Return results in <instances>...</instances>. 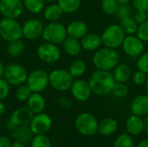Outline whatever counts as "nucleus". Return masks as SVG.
I'll return each instance as SVG.
<instances>
[{"instance_id": "19", "label": "nucleus", "mask_w": 148, "mask_h": 147, "mask_svg": "<svg viewBox=\"0 0 148 147\" xmlns=\"http://www.w3.org/2000/svg\"><path fill=\"white\" fill-rule=\"evenodd\" d=\"M68 36L76 39H82L88 33L87 24L81 20H75L70 22L66 27Z\"/></svg>"}, {"instance_id": "32", "label": "nucleus", "mask_w": 148, "mask_h": 147, "mask_svg": "<svg viewBox=\"0 0 148 147\" xmlns=\"http://www.w3.org/2000/svg\"><path fill=\"white\" fill-rule=\"evenodd\" d=\"M31 147H51L50 139L45 134L34 135L30 141Z\"/></svg>"}, {"instance_id": "45", "label": "nucleus", "mask_w": 148, "mask_h": 147, "mask_svg": "<svg viewBox=\"0 0 148 147\" xmlns=\"http://www.w3.org/2000/svg\"><path fill=\"white\" fill-rule=\"evenodd\" d=\"M11 141L9 138L5 136H0V147H10Z\"/></svg>"}, {"instance_id": "38", "label": "nucleus", "mask_w": 148, "mask_h": 147, "mask_svg": "<svg viewBox=\"0 0 148 147\" xmlns=\"http://www.w3.org/2000/svg\"><path fill=\"white\" fill-rule=\"evenodd\" d=\"M10 92V85L5 81L3 77L0 78V101L5 100Z\"/></svg>"}, {"instance_id": "24", "label": "nucleus", "mask_w": 148, "mask_h": 147, "mask_svg": "<svg viewBox=\"0 0 148 147\" xmlns=\"http://www.w3.org/2000/svg\"><path fill=\"white\" fill-rule=\"evenodd\" d=\"M118 129V122L113 118H106L99 123L98 133L102 136H111Z\"/></svg>"}, {"instance_id": "12", "label": "nucleus", "mask_w": 148, "mask_h": 147, "mask_svg": "<svg viewBox=\"0 0 148 147\" xmlns=\"http://www.w3.org/2000/svg\"><path fill=\"white\" fill-rule=\"evenodd\" d=\"M44 25L41 20L37 18H30L26 20L22 25L23 36L28 40H36L42 36Z\"/></svg>"}, {"instance_id": "55", "label": "nucleus", "mask_w": 148, "mask_h": 147, "mask_svg": "<svg viewBox=\"0 0 148 147\" xmlns=\"http://www.w3.org/2000/svg\"><path fill=\"white\" fill-rule=\"evenodd\" d=\"M0 133H1V128H0Z\"/></svg>"}, {"instance_id": "21", "label": "nucleus", "mask_w": 148, "mask_h": 147, "mask_svg": "<svg viewBox=\"0 0 148 147\" xmlns=\"http://www.w3.org/2000/svg\"><path fill=\"white\" fill-rule=\"evenodd\" d=\"M45 106L46 101L41 93H32L27 100V107L34 114L42 113Z\"/></svg>"}, {"instance_id": "7", "label": "nucleus", "mask_w": 148, "mask_h": 147, "mask_svg": "<svg viewBox=\"0 0 148 147\" xmlns=\"http://www.w3.org/2000/svg\"><path fill=\"white\" fill-rule=\"evenodd\" d=\"M99 123L96 118L89 113H82L75 120V126L78 133L83 136H94L98 133Z\"/></svg>"}, {"instance_id": "35", "label": "nucleus", "mask_w": 148, "mask_h": 147, "mask_svg": "<svg viewBox=\"0 0 148 147\" xmlns=\"http://www.w3.org/2000/svg\"><path fill=\"white\" fill-rule=\"evenodd\" d=\"M114 147H134V142L130 134H122L115 139Z\"/></svg>"}, {"instance_id": "10", "label": "nucleus", "mask_w": 148, "mask_h": 147, "mask_svg": "<svg viewBox=\"0 0 148 147\" xmlns=\"http://www.w3.org/2000/svg\"><path fill=\"white\" fill-rule=\"evenodd\" d=\"M36 55L42 62L52 64L60 60L62 52L56 44L44 42L38 46Z\"/></svg>"}, {"instance_id": "53", "label": "nucleus", "mask_w": 148, "mask_h": 147, "mask_svg": "<svg viewBox=\"0 0 148 147\" xmlns=\"http://www.w3.org/2000/svg\"><path fill=\"white\" fill-rule=\"evenodd\" d=\"M146 91H147V94L148 95V76L147 78V81H146Z\"/></svg>"}, {"instance_id": "27", "label": "nucleus", "mask_w": 148, "mask_h": 147, "mask_svg": "<svg viewBox=\"0 0 148 147\" xmlns=\"http://www.w3.org/2000/svg\"><path fill=\"white\" fill-rule=\"evenodd\" d=\"M24 49H25L24 42L21 39H19V40H16V41L9 42L6 48V51L9 56L12 58H17L23 55Z\"/></svg>"}, {"instance_id": "37", "label": "nucleus", "mask_w": 148, "mask_h": 147, "mask_svg": "<svg viewBox=\"0 0 148 147\" xmlns=\"http://www.w3.org/2000/svg\"><path fill=\"white\" fill-rule=\"evenodd\" d=\"M136 66H137L138 70L148 74V52L142 53L138 57Z\"/></svg>"}, {"instance_id": "50", "label": "nucleus", "mask_w": 148, "mask_h": 147, "mask_svg": "<svg viewBox=\"0 0 148 147\" xmlns=\"http://www.w3.org/2000/svg\"><path fill=\"white\" fill-rule=\"evenodd\" d=\"M4 113H5V106L2 101H0V117H2Z\"/></svg>"}, {"instance_id": "39", "label": "nucleus", "mask_w": 148, "mask_h": 147, "mask_svg": "<svg viewBox=\"0 0 148 147\" xmlns=\"http://www.w3.org/2000/svg\"><path fill=\"white\" fill-rule=\"evenodd\" d=\"M136 34L137 36L143 42H148V20L138 25Z\"/></svg>"}, {"instance_id": "47", "label": "nucleus", "mask_w": 148, "mask_h": 147, "mask_svg": "<svg viewBox=\"0 0 148 147\" xmlns=\"http://www.w3.org/2000/svg\"><path fill=\"white\" fill-rule=\"evenodd\" d=\"M143 123H144V131L148 135V113L145 116V119L143 120Z\"/></svg>"}, {"instance_id": "30", "label": "nucleus", "mask_w": 148, "mask_h": 147, "mask_svg": "<svg viewBox=\"0 0 148 147\" xmlns=\"http://www.w3.org/2000/svg\"><path fill=\"white\" fill-rule=\"evenodd\" d=\"M57 3L63 13H74L79 10L82 0H57Z\"/></svg>"}, {"instance_id": "26", "label": "nucleus", "mask_w": 148, "mask_h": 147, "mask_svg": "<svg viewBox=\"0 0 148 147\" xmlns=\"http://www.w3.org/2000/svg\"><path fill=\"white\" fill-rule=\"evenodd\" d=\"M43 16L48 22H56L59 21L62 16L63 11L58 5V3H50L48 6L44 7Z\"/></svg>"}, {"instance_id": "25", "label": "nucleus", "mask_w": 148, "mask_h": 147, "mask_svg": "<svg viewBox=\"0 0 148 147\" xmlns=\"http://www.w3.org/2000/svg\"><path fill=\"white\" fill-rule=\"evenodd\" d=\"M62 45H63L64 51L71 56H75L79 55L82 49V47L79 39L70 37V36H67V38L63 41Z\"/></svg>"}, {"instance_id": "42", "label": "nucleus", "mask_w": 148, "mask_h": 147, "mask_svg": "<svg viewBox=\"0 0 148 147\" xmlns=\"http://www.w3.org/2000/svg\"><path fill=\"white\" fill-rule=\"evenodd\" d=\"M132 3L136 10L148 11V0H132Z\"/></svg>"}, {"instance_id": "44", "label": "nucleus", "mask_w": 148, "mask_h": 147, "mask_svg": "<svg viewBox=\"0 0 148 147\" xmlns=\"http://www.w3.org/2000/svg\"><path fill=\"white\" fill-rule=\"evenodd\" d=\"M58 104L61 107L65 108V109L70 108L72 107V103H71L70 100L68 98H61L58 101Z\"/></svg>"}, {"instance_id": "3", "label": "nucleus", "mask_w": 148, "mask_h": 147, "mask_svg": "<svg viewBox=\"0 0 148 147\" xmlns=\"http://www.w3.org/2000/svg\"><path fill=\"white\" fill-rule=\"evenodd\" d=\"M75 79L69 70L57 68L49 74V85L58 92H64L70 89Z\"/></svg>"}, {"instance_id": "40", "label": "nucleus", "mask_w": 148, "mask_h": 147, "mask_svg": "<svg viewBox=\"0 0 148 147\" xmlns=\"http://www.w3.org/2000/svg\"><path fill=\"white\" fill-rule=\"evenodd\" d=\"M116 16L119 18L131 16L132 14V6L129 3H123V4H119L117 11H116Z\"/></svg>"}, {"instance_id": "36", "label": "nucleus", "mask_w": 148, "mask_h": 147, "mask_svg": "<svg viewBox=\"0 0 148 147\" xmlns=\"http://www.w3.org/2000/svg\"><path fill=\"white\" fill-rule=\"evenodd\" d=\"M119 3L115 0H101L102 10L108 15H114L117 11Z\"/></svg>"}, {"instance_id": "4", "label": "nucleus", "mask_w": 148, "mask_h": 147, "mask_svg": "<svg viewBox=\"0 0 148 147\" xmlns=\"http://www.w3.org/2000/svg\"><path fill=\"white\" fill-rule=\"evenodd\" d=\"M0 37L7 42L23 37L22 25L15 18L3 17L0 21Z\"/></svg>"}, {"instance_id": "16", "label": "nucleus", "mask_w": 148, "mask_h": 147, "mask_svg": "<svg viewBox=\"0 0 148 147\" xmlns=\"http://www.w3.org/2000/svg\"><path fill=\"white\" fill-rule=\"evenodd\" d=\"M34 113L28 107H21L16 108L10 115V120L16 126H29Z\"/></svg>"}, {"instance_id": "6", "label": "nucleus", "mask_w": 148, "mask_h": 147, "mask_svg": "<svg viewBox=\"0 0 148 147\" xmlns=\"http://www.w3.org/2000/svg\"><path fill=\"white\" fill-rule=\"evenodd\" d=\"M125 36L126 34L119 24H111L104 29L101 37L105 47L115 49L122 45Z\"/></svg>"}, {"instance_id": "48", "label": "nucleus", "mask_w": 148, "mask_h": 147, "mask_svg": "<svg viewBox=\"0 0 148 147\" xmlns=\"http://www.w3.org/2000/svg\"><path fill=\"white\" fill-rule=\"evenodd\" d=\"M135 147H148V139L141 140Z\"/></svg>"}, {"instance_id": "28", "label": "nucleus", "mask_w": 148, "mask_h": 147, "mask_svg": "<svg viewBox=\"0 0 148 147\" xmlns=\"http://www.w3.org/2000/svg\"><path fill=\"white\" fill-rule=\"evenodd\" d=\"M120 26L127 35H134L137 32L138 24L131 16H124L120 18Z\"/></svg>"}, {"instance_id": "31", "label": "nucleus", "mask_w": 148, "mask_h": 147, "mask_svg": "<svg viewBox=\"0 0 148 147\" xmlns=\"http://www.w3.org/2000/svg\"><path fill=\"white\" fill-rule=\"evenodd\" d=\"M24 9L32 14L42 12L45 7V0H23Z\"/></svg>"}, {"instance_id": "23", "label": "nucleus", "mask_w": 148, "mask_h": 147, "mask_svg": "<svg viewBox=\"0 0 148 147\" xmlns=\"http://www.w3.org/2000/svg\"><path fill=\"white\" fill-rule=\"evenodd\" d=\"M132 75L131 68L125 63H119L114 68L113 72V76L114 78L115 82H127Z\"/></svg>"}, {"instance_id": "54", "label": "nucleus", "mask_w": 148, "mask_h": 147, "mask_svg": "<svg viewBox=\"0 0 148 147\" xmlns=\"http://www.w3.org/2000/svg\"><path fill=\"white\" fill-rule=\"evenodd\" d=\"M56 0H45V2H49V3H53L55 2Z\"/></svg>"}, {"instance_id": "34", "label": "nucleus", "mask_w": 148, "mask_h": 147, "mask_svg": "<svg viewBox=\"0 0 148 147\" xmlns=\"http://www.w3.org/2000/svg\"><path fill=\"white\" fill-rule=\"evenodd\" d=\"M117 98H125L129 93L128 87L122 82H115L111 92Z\"/></svg>"}, {"instance_id": "14", "label": "nucleus", "mask_w": 148, "mask_h": 147, "mask_svg": "<svg viewBox=\"0 0 148 147\" xmlns=\"http://www.w3.org/2000/svg\"><path fill=\"white\" fill-rule=\"evenodd\" d=\"M121 46L124 52L131 57H139L144 51V42L134 35L125 36Z\"/></svg>"}, {"instance_id": "49", "label": "nucleus", "mask_w": 148, "mask_h": 147, "mask_svg": "<svg viewBox=\"0 0 148 147\" xmlns=\"http://www.w3.org/2000/svg\"><path fill=\"white\" fill-rule=\"evenodd\" d=\"M10 147H27L26 145L21 143V142H17V141H14L11 143V146Z\"/></svg>"}, {"instance_id": "57", "label": "nucleus", "mask_w": 148, "mask_h": 147, "mask_svg": "<svg viewBox=\"0 0 148 147\" xmlns=\"http://www.w3.org/2000/svg\"><path fill=\"white\" fill-rule=\"evenodd\" d=\"M0 38H1V37H0Z\"/></svg>"}, {"instance_id": "8", "label": "nucleus", "mask_w": 148, "mask_h": 147, "mask_svg": "<svg viewBox=\"0 0 148 147\" xmlns=\"http://www.w3.org/2000/svg\"><path fill=\"white\" fill-rule=\"evenodd\" d=\"M28 75L29 74L23 66L12 63L4 68L3 77L10 86L18 87L26 83Z\"/></svg>"}, {"instance_id": "52", "label": "nucleus", "mask_w": 148, "mask_h": 147, "mask_svg": "<svg viewBox=\"0 0 148 147\" xmlns=\"http://www.w3.org/2000/svg\"><path fill=\"white\" fill-rule=\"evenodd\" d=\"M119 4H123V3H128L131 0H115Z\"/></svg>"}, {"instance_id": "33", "label": "nucleus", "mask_w": 148, "mask_h": 147, "mask_svg": "<svg viewBox=\"0 0 148 147\" xmlns=\"http://www.w3.org/2000/svg\"><path fill=\"white\" fill-rule=\"evenodd\" d=\"M31 94H32L31 90L25 83L18 86L15 93L16 98L20 101H27V100L29 99Z\"/></svg>"}, {"instance_id": "51", "label": "nucleus", "mask_w": 148, "mask_h": 147, "mask_svg": "<svg viewBox=\"0 0 148 147\" xmlns=\"http://www.w3.org/2000/svg\"><path fill=\"white\" fill-rule=\"evenodd\" d=\"M3 71H4V66H3V63L0 62V78L3 77Z\"/></svg>"}, {"instance_id": "13", "label": "nucleus", "mask_w": 148, "mask_h": 147, "mask_svg": "<svg viewBox=\"0 0 148 147\" xmlns=\"http://www.w3.org/2000/svg\"><path fill=\"white\" fill-rule=\"evenodd\" d=\"M51 126H52L51 117L43 112L34 114L33 119L29 124V127L35 135L46 134L50 130Z\"/></svg>"}, {"instance_id": "56", "label": "nucleus", "mask_w": 148, "mask_h": 147, "mask_svg": "<svg viewBox=\"0 0 148 147\" xmlns=\"http://www.w3.org/2000/svg\"><path fill=\"white\" fill-rule=\"evenodd\" d=\"M0 21H1V18H0Z\"/></svg>"}, {"instance_id": "46", "label": "nucleus", "mask_w": 148, "mask_h": 147, "mask_svg": "<svg viewBox=\"0 0 148 147\" xmlns=\"http://www.w3.org/2000/svg\"><path fill=\"white\" fill-rule=\"evenodd\" d=\"M5 126H6V127H7L10 131H13V130L16 127V126L15 124H13V122H12L10 119H9L8 121H6Z\"/></svg>"}, {"instance_id": "11", "label": "nucleus", "mask_w": 148, "mask_h": 147, "mask_svg": "<svg viewBox=\"0 0 148 147\" xmlns=\"http://www.w3.org/2000/svg\"><path fill=\"white\" fill-rule=\"evenodd\" d=\"M23 0H0V13L3 17L18 18L23 12Z\"/></svg>"}, {"instance_id": "15", "label": "nucleus", "mask_w": 148, "mask_h": 147, "mask_svg": "<svg viewBox=\"0 0 148 147\" xmlns=\"http://www.w3.org/2000/svg\"><path fill=\"white\" fill-rule=\"evenodd\" d=\"M69 90L71 92L72 96L76 101L81 102H84L88 101L92 94V90L88 81L79 78L74 81Z\"/></svg>"}, {"instance_id": "2", "label": "nucleus", "mask_w": 148, "mask_h": 147, "mask_svg": "<svg viewBox=\"0 0 148 147\" xmlns=\"http://www.w3.org/2000/svg\"><path fill=\"white\" fill-rule=\"evenodd\" d=\"M93 63L97 69L110 71L120 63V55L114 49H98L93 56Z\"/></svg>"}, {"instance_id": "20", "label": "nucleus", "mask_w": 148, "mask_h": 147, "mask_svg": "<svg viewBox=\"0 0 148 147\" xmlns=\"http://www.w3.org/2000/svg\"><path fill=\"white\" fill-rule=\"evenodd\" d=\"M83 49L87 51H96L102 44L101 37L95 33H87L81 40Z\"/></svg>"}, {"instance_id": "9", "label": "nucleus", "mask_w": 148, "mask_h": 147, "mask_svg": "<svg viewBox=\"0 0 148 147\" xmlns=\"http://www.w3.org/2000/svg\"><path fill=\"white\" fill-rule=\"evenodd\" d=\"M26 84L32 93H42L49 87V74L41 68L35 69L28 75Z\"/></svg>"}, {"instance_id": "1", "label": "nucleus", "mask_w": 148, "mask_h": 147, "mask_svg": "<svg viewBox=\"0 0 148 147\" xmlns=\"http://www.w3.org/2000/svg\"><path fill=\"white\" fill-rule=\"evenodd\" d=\"M88 83L92 93L96 95H107L112 92L115 81L110 71L97 69L91 75Z\"/></svg>"}, {"instance_id": "41", "label": "nucleus", "mask_w": 148, "mask_h": 147, "mask_svg": "<svg viewBox=\"0 0 148 147\" xmlns=\"http://www.w3.org/2000/svg\"><path fill=\"white\" fill-rule=\"evenodd\" d=\"M133 81L135 85L137 86H140L144 83H146L147 81V74L142 72V71H140L138 70L137 72H135L134 75H133Z\"/></svg>"}, {"instance_id": "22", "label": "nucleus", "mask_w": 148, "mask_h": 147, "mask_svg": "<svg viewBox=\"0 0 148 147\" xmlns=\"http://www.w3.org/2000/svg\"><path fill=\"white\" fill-rule=\"evenodd\" d=\"M126 129L130 135H140L144 131V123L141 117L137 115H131L126 122Z\"/></svg>"}, {"instance_id": "5", "label": "nucleus", "mask_w": 148, "mask_h": 147, "mask_svg": "<svg viewBox=\"0 0 148 147\" xmlns=\"http://www.w3.org/2000/svg\"><path fill=\"white\" fill-rule=\"evenodd\" d=\"M68 33L67 29L64 24L56 22H49L47 25L44 26L42 37L45 42H51L54 44H62L63 41L67 38Z\"/></svg>"}, {"instance_id": "29", "label": "nucleus", "mask_w": 148, "mask_h": 147, "mask_svg": "<svg viewBox=\"0 0 148 147\" xmlns=\"http://www.w3.org/2000/svg\"><path fill=\"white\" fill-rule=\"evenodd\" d=\"M87 70V65L82 60L74 61L69 68V72L73 76L74 79H78L82 77Z\"/></svg>"}, {"instance_id": "18", "label": "nucleus", "mask_w": 148, "mask_h": 147, "mask_svg": "<svg viewBox=\"0 0 148 147\" xmlns=\"http://www.w3.org/2000/svg\"><path fill=\"white\" fill-rule=\"evenodd\" d=\"M34 135L29 126H18L11 131V138L13 140L21 142L24 145L30 143Z\"/></svg>"}, {"instance_id": "17", "label": "nucleus", "mask_w": 148, "mask_h": 147, "mask_svg": "<svg viewBox=\"0 0 148 147\" xmlns=\"http://www.w3.org/2000/svg\"><path fill=\"white\" fill-rule=\"evenodd\" d=\"M131 112L133 114L142 117L148 113V95L140 94L136 96L131 102Z\"/></svg>"}, {"instance_id": "43", "label": "nucleus", "mask_w": 148, "mask_h": 147, "mask_svg": "<svg viewBox=\"0 0 148 147\" xmlns=\"http://www.w3.org/2000/svg\"><path fill=\"white\" fill-rule=\"evenodd\" d=\"M134 19L135 20V22L137 23L138 25L143 23L144 22L148 20V15L147 12L146 11H141V10H136L135 14L134 15Z\"/></svg>"}]
</instances>
